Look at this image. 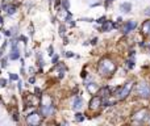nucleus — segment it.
I'll list each match as a JSON object with an SVG mask.
<instances>
[{
    "mask_svg": "<svg viewBox=\"0 0 150 126\" xmlns=\"http://www.w3.org/2000/svg\"><path fill=\"white\" fill-rule=\"evenodd\" d=\"M37 62H38V66H41V67L45 64V62H44V59H42V57H41V55H38V60H37Z\"/></svg>",
    "mask_w": 150,
    "mask_h": 126,
    "instance_id": "nucleus-20",
    "label": "nucleus"
},
{
    "mask_svg": "<svg viewBox=\"0 0 150 126\" xmlns=\"http://www.w3.org/2000/svg\"><path fill=\"white\" fill-rule=\"evenodd\" d=\"M96 41H97V38H93V40L91 41V43H92V45H95V43H96Z\"/></svg>",
    "mask_w": 150,
    "mask_h": 126,
    "instance_id": "nucleus-34",
    "label": "nucleus"
},
{
    "mask_svg": "<svg viewBox=\"0 0 150 126\" xmlns=\"http://www.w3.org/2000/svg\"><path fill=\"white\" fill-rule=\"evenodd\" d=\"M0 74H1V71H0Z\"/></svg>",
    "mask_w": 150,
    "mask_h": 126,
    "instance_id": "nucleus-39",
    "label": "nucleus"
},
{
    "mask_svg": "<svg viewBox=\"0 0 150 126\" xmlns=\"http://www.w3.org/2000/svg\"><path fill=\"white\" fill-rule=\"evenodd\" d=\"M65 33H66V28L61 25V26H59V34H61V36H65Z\"/></svg>",
    "mask_w": 150,
    "mask_h": 126,
    "instance_id": "nucleus-22",
    "label": "nucleus"
},
{
    "mask_svg": "<svg viewBox=\"0 0 150 126\" xmlns=\"http://www.w3.org/2000/svg\"><path fill=\"white\" fill-rule=\"evenodd\" d=\"M9 77H11V80H17L19 79V76L16 74H9Z\"/></svg>",
    "mask_w": 150,
    "mask_h": 126,
    "instance_id": "nucleus-23",
    "label": "nucleus"
},
{
    "mask_svg": "<svg viewBox=\"0 0 150 126\" xmlns=\"http://www.w3.org/2000/svg\"><path fill=\"white\" fill-rule=\"evenodd\" d=\"M115 26H116V25H115L112 21H105V23L103 24V26H102V30L103 32H109L111 29H113Z\"/></svg>",
    "mask_w": 150,
    "mask_h": 126,
    "instance_id": "nucleus-12",
    "label": "nucleus"
},
{
    "mask_svg": "<svg viewBox=\"0 0 150 126\" xmlns=\"http://www.w3.org/2000/svg\"><path fill=\"white\" fill-rule=\"evenodd\" d=\"M97 93H99V96L102 99H105V97H108V96L111 94V88H109V87H104V88L99 89V92H97Z\"/></svg>",
    "mask_w": 150,
    "mask_h": 126,
    "instance_id": "nucleus-10",
    "label": "nucleus"
},
{
    "mask_svg": "<svg viewBox=\"0 0 150 126\" xmlns=\"http://www.w3.org/2000/svg\"><path fill=\"white\" fill-rule=\"evenodd\" d=\"M26 122L29 125H40L41 123V116L38 113H32L26 117Z\"/></svg>",
    "mask_w": 150,
    "mask_h": 126,
    "instance_id": "nucleus-6",
    "label": "nucleus"
},
{
    "mask_svg": "<svg viewBox=\"0 0 150 126\" xmlns=\"http://www.w3.org/2000/svg\"><path fill=\"white\" fill-rule=\"evenodd\" d=\"M62 4H63V8H65L66 11H68V8H70V3H68V0H62Z\"/></svg>",
    "mask_w": 150,
    "mask_h": 126,
    "instance_id": "nucleus-19",
    "label": "nucleus"
},
{
    "mask_svg": "<svg viewBox=\"0 0 150 126\" xmlns=\"http://www.w3.org/2000/svg\"><path fill=\"white\" fill-rule=\"evenodd\" d=\"M145 14H147V16H150V8H147L146 11H145Z\"/></svg>",
    "mask_w": 150,
    "mask_h": 126,
    "instance_id": "nucleus-33",
    "label": "nucleus"
},
{
    "mask_svg": "<svg viewBox=\"0 0 150 126\" xmlns=\"http://www.w3.org/2000/svg\"><path fill=\"white\" fill-rule=\"evenodd\" d=\"M19 58H20V53L17 51V49L13 50V51H12V54H9V59H12V60L19 59Z\"/></svg>",
    "mask_w": 150,
    "mask_h": 126,
    "instance_id": "nucleus-16",
    "label": "nucleus"
},
{
    "mask_svg": "<svg viewBox=\"0 0 150 126\" xmlns=\"http://www.w3.org/2000/svg\"><path fill=\"white\" fill-rule=\"evenodd\" d=\"M142 33L150 36V20H147V21L144 23V25H142Z\"/></svg>",
    "mask_w": 150,
    "mask_h": 126,
    "instance_id": "nucleus-13",
    "label": "nucleus"
},
{
    "mask_svg": "<svg viewBox=\"0 0 150 126\" xmlns=\"http://www.w3.org/2000/svg\"><path fill=\"white\" fill-rule=\"evenodd\" d=\"M21 84H23V83H21V81H19V84H17V87H19V89H21V87H23V86H21Z\"/></svg>",
    "mask_w": 150,
    "mask_h": 126,
    "instance_id": "nucleus-35",
    "label": "nucleus"
},
{
    "mask_svg": "<svg viewBox=\"0 0 150 126\" xmlns=\"http://www.w3.org/2000/svg\"><path fill=\"white\" fill-rule=\"evenodd\" d=\"M97 71L100 75L103 76H109L116 71V64L113 63V60H111L109 58H104L99 62V67H97Z\"/></svg>",
    "mask_w": 150,
    "mask_h": 126,
    "instance_id": "nucleus-1",
    "label": "nucleus"
},
{
    "mask_svg": "<svg viewBox=\"0 0 150 126\" xmlns=\"http://www.w3.org/2000/svg\"><path fill=\"white\" fill-rule=\"evenodd\" d=\"M3 17H1V16H0V29H1V26H3Z\"/></svg>",
    "mask_w": 150,
    "mask_h": 126,
    "instance_id": "nucleus-31",
    "label": "nucleus"
},
{
    "mask_svg": "<svg viewBox=\"0 0 150 126\" xmlns=\"http://www.w3.org/2000/svg\"><path fill=\"white\" fill-rule=\"evenodd\" d=\"M137 93H138V96H141V97H150V87L149 84L146 83H140L137 84Z\"/></svg>",
    "mask_w": 150,
    "mask_h": 126,
    "instance_id": "nucleus-4",
    "label": "nucleus"
},
{
    "mask_svg": "<svg viewBox=\"0 0 150 126\" xmlns=\"http://www.w3.org/2000/svg\"><path fill=\"white\" fill-rule=\"evenodd\" d=\"M3 1H4V3H8V1L11 3V1H13V0H3Z\"/></svg>",
    "mask_w": 150,
    "mask_h": 126,
    "instance_id": "nucleus-37",
    "label": "nucleus"
},
{
    "mask_svg": "<svg viewBox=\"0 0 150 126\" xmlns=\"http://www.w3.org/2000/svg\"><path fill=\"white\" fill-rule=\"evenodd\" d=\"M34 81H36V79H34V77H30V79H29V83H32V84H33Z\"/></svg>",
    "mask_w": 150,
    "mask_h": 126,
    "instance_id": "nucleus-32",
    "label": "nucleus"
},
{
    "mask_svg": "<svg viewBox=\"0 0 150 126\" xmlns=\"http://www.w3.org/2000/svg\"><path fill=\"white\" fill-rule=\"evenodd\" d=\"M57 62H58V57H53V63L55 64Z\"/></svg>",
    "mask_w": 150,
    "mask_h": 126,
    "instance_id": "nucleus-30",
    "label": "nucleus"
},
{
    "mask_svg": "<svg viewBox=\"0 0 150 126\" xmlns=\"http://www.w3.org/2000/svg\"><path fill=\"white\" fill-rule=\"evenodd\" d=\"M132 88H133V81H128L124 87L117 88V99L119 100H124L125 97H128V94L130 93Z\"/></svg>",
    "mask_w": 150,
    "mask_h": 126,
    "instance_id": "nucleus-3",
    "label": "nucleus"
},
{
    "mask_svg": "<svg viewBox=\"0 0 150 126\" xmlns=\"http://www.w3.org/2000/svg\"><path fill=\"white\" fill-rule=\"evenodd\" d=\"M4 34H6L7 37H11V36H12V32H11V30H6V32H4Z\"/></svg>",
    "mask_w": 150,
    "mask_h": 126,
    "instance_id": "nucleus-27",
    "label": "nucleus"
},
{
    "mask_svg": "<svg viewBox=\"0 0 150 126\" xmlns=\"http://www.w3.org/2000/svg\"><path fill=\"white\" fill-rule=\"evenodd\" d=\"M66 57H68V58L74 57V53L73 51H67V53H66Z\"/></svg>",
    "mask_w": 150,
    "mask_h": 126,
    "instance_id": "nucleus-29",
    "label": "nucleus"
},
{
    "mask_svg": "<svg viewBox=\"0 0 150 126\" xmlns=\"http://www.w3.org/2000/svg\"><path fill=\"white\" fill-rule=\"evenodd\" d=\"M82 106H83V100H82V97L77 96V97L74 99V101H73V109H74V110H79Z\"/></svg>",
    "mask_w": 150,
    "mask_h": 126,
    "instance_id": "nucleus-9",
    "label": "nucleus"
},
{
    "mask_svg": "<svg viewBox=\"0 0 150 126\" xmlns=\"http://www.w3.org/2000/svg\"><path fill=\"white\" fill-rule=\"evenodd\" d=\"M87 89H88V92H90V93L95 94V93H97V92H99V86H97V84H95V83H88L87 84Z\"/></svg>",
    "mask_w": 150,
    "mask_h": 126,
    "instance_id": "nucleus-11",
    "label": "nucleus"
},
{
    "mask_svg": "<svg viewBox=\"0 0 150 126\" xmlns=\"http://www.w3.org/2000/svg\"><path fill=\"white\" fill-rule=\"evenodd\" d=\"M59 3H61V0H57V1H55V7L59 5Z\"/></svg>",
    "mask_w": 150,
    "mask_h": 126,
    "instance_id": "nucleus-36",
    "label": "nucleus"
},
{
    "mask_svg": "<svg viewBox=\"0 0 150 126\" xmlns=\"http://www.w3.org/2000/svg\"><path fill=\"white\" fill-rule=\"evenodd\" d=\"M105 21H107V20H105V17H100V18H99V20H97V21H96V23H97V24H104V23H105Z\"/></svg>",
    "mask_w": 150,
    "mask_h": 126,
    "instance_id": "nucleus-25",
    "label": "nucleus"
},
{
    "mask_svg": "<svg viewBox=\"0 0 150 126\" xmlns=\"http://www.w3.org/2000/svg\"><path fill=\"white\" fill-rule=\"evenodd\" d=\"M54 113V105L53 101L49 96H44L41 97V114L44 117H49Z\"/></svg>",
    "mask_w": 150,
    "mask_h": 126,
    "instance_id": "nucleus-2",
    "label": "nucleus"
},
{
    "mask_svg": "<svg viewBox=\"0 0 150 126\" xmlns=\"http://www.w3.org/2000/svg\"><path fill=\"white\" fill-rule=\"evenodd\" d=\"M7 86V80L6 79H0V87H6Z\"/></svg>",
    "mask_w": 150,
    "mask_h": 126,
    "instance_id": "nucleus-24",
    "label": "nucleus"
},
{
    "mask_svg": "<svg viewBox=\"0 0 150 126\" xmlns=\"http://www.w3.org/2000/svg\"><path fill=\"white\" fill-rule=\"evenodd\" d=\"M120 8H121L122 12H129L132 9V5H130V3H124L120 5Z\"/></svg>",
    "mask_w": 150,
    "mask_h": 126,
    "instance_id": "nucleus-15",
    "label": "nucleus"
},
{
    "mask_svg": "<svg viewBox=\"0 0 150 126\" xmlns=\"http://www.w3.org/2000/svg\"><path fill=\"white\" fill-rule=\"evenodd\" d=\"M3 8L6 9V11H7V13H8V14H13V13H16L17 5H4Z\"/></svg>",
    "mask_w": 150,
    "mask_h": 126,
    "instance_id": "nucleus-14",
    "label": "nucleus"
},
{
    "mask_svg": "<svg viewBox=\"0 0 150 126\" xmlns=\"http://www.w3.org/2000/svg\"><path fill=\"white\" fill-rule=\"evenodd\" d=\"M111 1H113V0H107V4H108V3H111Z\"/></svg>",
    "mask_w": 150,
    "mask_h": 126,
    "instance_id": "nucleus-38",
    "label": "nucleus"
},
{
    "mask_svg": "<svg viewBox=\"0 0 150 126\" xmlns=\"http://www.w3.org/2000/svg\"><path fill=\"white\" fill-rule=\"evenodd\" d=\"M136 26H137L136 21H128V23L124 25V28H122V33H124V34H126V33L132 32L133 29H136Z\"/></svg>",
    "mask_w": 150,
    "mask_h": 126,
    "instance_id": "nucleus-8",
    "label": "nucleus"
},
{
    "mask_svg": "<svg viewBox=\"0 0 150 126\" xmlns=\"http://www.w3.org/2000/svg\"><path fill=\"white\" fill-rule=\"evenodd\" d=\"M100 105H103V100L100 96H95V97L91 99L90 101V108L91 109H97Z\"/></svg>",
    "mask_w": 150,
    "mask_h": 126,
    "instance_id": "nucleus-7",
    "label": "nucleus"
},
{
    "mask_svg": "<svg viewBox=\"0 0 150 126\" xmlns=\"http://www.w3.org/2000/svg\"><path fill=\"white\" fill-rule=\"evenodd\" d=\"M7 64H8V63H7V59L1 60V67H7Z\"/></svg>",
    "mask_w": 150,
    "mask_h": 126,
    "instance_id": "nucleus-28",
    "label": "nucleus"
},
{
    "mask_svg": "<svg viewBox=\"0 0 150 126\" xmlns=\"http://www.w3.org/2000/svg\"><path fill=\"white\" fill-rule=\"evenodd\" d=\"M83 120H84L83 114H80V113H77V114H75V121H78V122H82Z\"/></svg>",
    "mask_w": 150,
    "mask_h": 126,
    "instance_id": "nucleus-17",
    "label": "nucleus"
},
{
    "mask_svg": "<svg viewBox=\"0 0 150 126\" xmlns=\"http://www.w3.org/2000/svg\"><path fill=\"white\" fill-rule=\"evenodd\" d=\"M48 54L50 55V57H53V55H54V47H53V46H49V49H48Z\"/></svg>",
    "mask_w": 150,
    "mask_h": 126,
    "instance_id": "nucleus-21",
    "label": "nucleus"
},
{
    "mask_svg": "<svg viewBox=\"0 0 150 126\" xmlns=\"http://www.w3.org/2000/svg\"><path fill=\"white\" fill-rule=\"evenodd\" d=\"M147 118H149L147 109H141V110H138V112L133 116V121H136V122H145Z\"/></svg>",
    "mask_w": 150,
    "mask_h": 126,
    "instance_id": "nucleus-5",
    "label": "nucleus"
},
{
    "mask_svg": "<svg viewBox=\"0 0 150 126\" xmlns=\"http://www.w3.org/2000/svg\"><path fill=\"white\" fill-rule=\"evenodd\" d=\"M126 66H128V68H133V67H134V60H133V58L128 60V62H126Z\"/></svg>",
    "mask_w": 150,
    "mask_h": 126,
    "instance_id": "nucleus-18",
    "label": "nucleus"
},
{
    "mask_svg": "<svg viewBox=\"0 0 150 126\" xmlns=\"http://www.w3.org/2000/svg\"><path fill=\"white\" fill-rule=\"evenodd\" d=\"M34 92H36V96H38V97L42 94V93H41V89L40 88H36V91H34Z\"/></svg>",
    "mask_w": 150,
    "mask_h": 126,
    "instance_id": "nucleus-26",
    "label": "nucleus"
},
{
    "mask_svg": "<svg viewBox=\"0 0 150 126\" xmlns=\"http://www.w3.org/2000/svg\"><path fill=\"white\" fill-rule=\"evenodd\" d=\"M0 9H1V7H0Z\"/></svg>",
    "mask_w": 150,
    "mask_h": 126,
    "instance_id": "nucleus-40",
    "label": "nucleus"
}]
</instances>
